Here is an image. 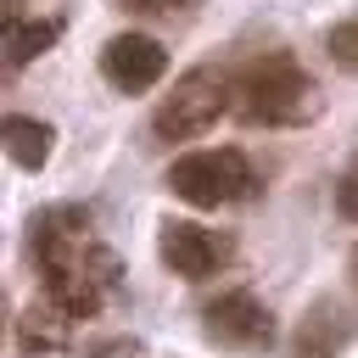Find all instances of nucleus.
Masks as SVG:
<instances>
[{
	"instance_id": "obj_1",
	"label": "nucleus",
	"mask_w": 358,
	"mask_h": 358,
	"mask_svg": "<svg viewBox=\"0 0 358 358\" xmlns=\"http://www.w3.org/2000/svg\"><path fill=\"white\" fill-rule=\"evenodd\" d=\"M235 112L263 129H302L324 112V95L291 50H263L235 73Z\"/></svg>"
},
{
	"instance_id": "obj_2",
	"label": "nucleus",
	"mask_w": 358,
	"mask_h": 358,
	"mask_svg": "<svg viewBox=\"0 0 358 358\" xmlns=\"http://www.w3.org/2000/svg\"><path fill=\"white\" fill-rule=\"evenodd\" d=\"M229 106H235V78L218 73V67H190L185 78H173V90L162 95V106L151 112V134L157 140H196Z\"/></svg>"
},
{
	"instance_id": "obj_3",
	"label": "nucleus",
	"mask_w": 358,
	"mask_h": 358,
	"mask_svg": "<svg viewBox=\"0 0 358 358\" xmlns=\"http://www.w3.org/2000/svg\"><path fill=\"white\" fill-rule=\"evenodd\" d=\"M168 190L190 207H229V201H246L257 196V173L246 162V151L235 145H218V151H190L168 168Z\"/></svg>"
},
{
	"instance_id": "obj_4",
	"label": "nucleus",
	"mask_w": 358,
	"mask_h": 358,
	"mask_svg": "<svg viewBox=\"0 0 358 358\" xmlns=\"http://www.w3.org/2000/svg\"><path fill=\"white\" fill-rule=\"evenodd\" d=\"M157 252L179 280H213L235 263V235L213 229V224H196V218H168L162 235H157Z\"/></svg>"
},
{
	"instance_id": "obj_5",
	"label": "nucleus",
	"mask_w": 358,
	"mask_h": 358,
	"mask_svg": "<svg viewBox=\"0 0 358 358\" xmlns=\"http://www.w3.org/2000/svg\"><path fill=\"white\" fill-rule=\"evenodd\" d=\"M201 330L207 341L229 347V352H268L274 347V313L252 296V291H218L207 308H201Z\"/></svg>"
},
{
	"instance_id": "obj_6",
	"label": "nucleus",
	"mask_w": 358,
	"mask_h": 358,
	"mask_svg": "<svg viewBox=\"0 0 358 358\" xmlns=\"http://www.w3.org/2000/svg\"><path fill=\"white\" fill-rule=\"evenodd\" d=\"M101 73H106L112 90H123V95H145L151 84H162V73H168V50H162L151 34H117V39H106V50H101Z\"/></svg>"
},
{
	"instance_id": "obj_7",
	"label": "nucleus",
	"mask_w": 358,
	"mask_h": 358,
	"mask_svg": "<svg viewBox=\"0 0 358 358\" xmlns=\"http://www.w3.org/2000/svg\"><path fill=\"white\" fill-rule=\"evenodd\" d=\"M347 336H352V313H347L336 296H319V302L308 308L296 341H291V358H341Z\"/></svg>"
},
{
	"instance_id": "obj_8",
	"label": "nucleus",
	"mask_w": 358,
	"mask_h": 358,
	"mask_svg": "<svg viewBox=\"0 0 358 358\" xmlns=\"http://www.w3.org/2000/svg\"><path fill=\"white\" fill-rule=\"evenodd\" d=\"M62 39V17H22L17 6H6V28H0V50H6V73L28 67L34 56H45Z\"/></svg>"
},
{
	"instance_id": "obj_9",
	"label": "nucleus",
	"mask_w": 358,
	"mask_h": 358,
	"mask_svg": "<svg viewBox=\"0 0 358 358\" xmlns=\"http://www.w3.org/2000/svg\"><path fill=\"white\" fill-rule=\"evenodd\" d=\"M90 224H95L90 207H73V201H67V207H45V213H34V224H28V252L45 257V252H56V246L90 235Z\"/></svg>"
},
{
	"instance_id": "obj_10",
	"label": "nucleus",
	"mask_w": 358,
	"mask_h": 358,
	"mask_svg": "<svg viewBox=\"0 0 358 358\" xmlns=\"http://www.w3.org/2000/svg\"><path fill=\"white\" fill-rule=\"evenodd\" d=\"M50 145H56V129L45 117H22V112H6V157L28 173H39L50 162Z\"/></svg>"
},
{
	"instance_id": "obj_11",
	"label": "nucleus",
	"mask_w": 358,
	"mask_h": 358,
	"mask_svg": "<svg viewBox=\"0 0 358 358\" xmlns=\"http://www.w3.org/2000/svg\"><path fill=\"white\" fill-rule=\"evenodd\" d=\"M67 324L73 319L56 302H39V308H28L17 319V341H22V352H62L67 347Z\"/></svg>"
},
{
	"instance_id": "obj_12",
	"label": "nucleus",
	"mask_w": 358,
	"mask_h": 358,
	"mask_svg": "<svg viewBox=\"0 0 358 358\" xmlns=\"http://www.w3.org/2000/svg\"><path fill=\"white\" fill-rule=\"evenodd\" d=\"M73 358H145L140 336H95L84 347H73Z\"/></svg>"
},
{
	"instance_id": "obj_13",
	"label": "nucleus",
	"mask_w": 358,
	"mask_h": 358,
	"mask_svg": "<svg viewBox=\"0 0 358 358\" xmlns=\"http://www.w3.org/2000/svg\"><path fill=\"white\" fill-rule=\"evenodd\" d=\"M324 50H330V62H336V67H347V73H352V67H358V17H341V22L324 34Z\"/></svg>"
},
{
	"instance_id": "obj_14",
	"label": "nucleus",
	"mask_w": 358,
	"mask_h": 358,
	"mask_svg": "<svg viewBox=\"0 0 358 358\" xmlns=\"http://www.w3.org/2000/svg\"><path fill=\"white\" fill-rule=\"evenodd\" d=\"M123 11H140V17H190L201 0H112Z\"/></svg>"
},
{
	"instance_id": "obj_15",
	"label": "nucleus",
	"mask_w": 358,
	"mask_h": 358,
	"mask_svg": "<svg viewBox=\"0 0 358 358\" xmlns=\"http://www.w3.org/2000/svg\"><path fill=\"white\" fill-rule=\"evenodd\" d=\"M336 213L358 224V162H352V168H341V179H336Z\"/></svg>"
},
{
	"instance_id": "obj_16",
	"label": "nucleus",
	"mask_w": 358,
	"mask_h": 358,
	"mask_svg": "<svg viewBox=\"0 0 358 358\" xmlns=\"http://www.w3.org/2000/svg\"><path fill=\"white\" fill-rule=\"evenodd\" d=\"M352 280H358V252H352Z\"/></svg>"
}]
</instances>
